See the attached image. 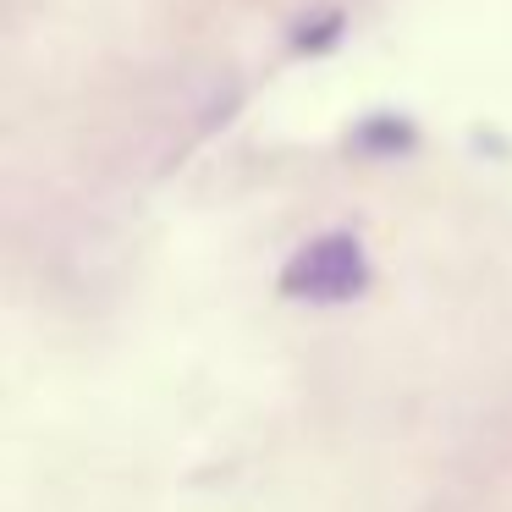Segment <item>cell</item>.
Returning <instances> with one entry per match:
<instances>
[{
	"instance_id": "obj_1",
	"label": "cell",
	"mask_w": 512,
	"mask_h": 512,
	"mask_svg": "<svg viewBox=\"0 0 512 512\" xmlns=\"http://www.w3.org/2000/svg\"><path fill=\"white\" fill-rule=\"evenodd\" d=\"M369 254L353 232H325L303 243L281 270V292L298 303H353L369 292Z\"/></svg>"
},
{
	"instance_id": "obj_2",
	"label": "cell",
	"mask_w": 512,
	"mask_h": 512,
	"mask_svg": "<svg viewBox=\"0 0 512 512\" xmlns=\"http://www.w3.org/2000/svg\"><path fill=\"white\" fill-rule=\"evenodd\" d=\"M347 144H353V155H380V160L413 155V149H419V127H413L408 116H397V111H375L347 133Z\"/></svg>"
},
{
	"instance_id": "obj_3",
	"label": "cell",
	"mask_w": 512,
	"mask_h": 512,
	"mask_svg": "<svg viewBox=\"0 0 512 512\" xmlns=\"http://www.w3.org/2000/svg\"><path fill=\"white\" fill-rule=\"evenodd\" d=\"M342 12H336V6H325L320 17H303L298 28H292V50H298V56H320V50H331L336 39H342Z\"/></svg>"
}]
</instances>
